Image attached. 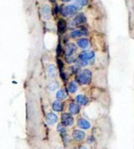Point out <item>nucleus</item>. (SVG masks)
<instances>
[{"label":"nucleus","mask_w":134,"mask_h":149,"mask_svg":"<svg viewBox=\"0 0 134 149\" xmlns=\"http://www.w3.org/2000/svg\"><path fill=\"white\" fill-rule=\"evenodd\" d=\"M48 1H49L50 3H53V4L56 3V0H48Z\"/></svg>","instance_id":"32"},{"label":"nucleus","mask_w":134,"mask_h":149,"mask_svg":"<svg viewBox=\"0 0 134 149\" xmlns=\"http://www.w3.org/2000/svg\"><path fill=\"white\" fill-rule=\"evenodd\" d=\"M51 108L54 112H57V113H61V112L63 111L64 109V104L63 102L61 101H54L52 102V105H51Z\"/></svg>","instance_id":"18"},{"label":"nucleus","mask_w":134,"mask_h":149,"mask_svg":"<svg viewBox=\"0 0 134 149\" xmlns=\"http://www.w3.org/2000/svg\"><path fill=\"white\" fill-rule=\"evenodd\" d=\"M61 123L65 126L66 128L68 127H72L75 123V118H74L73 115H71L68 112H65V113H62L61 116Z\"/></svg>","instance_id":"3"},{"label":"nucleus","mask_w":134,"mask_h":149,"mask_svg":"<svg viewBox=\"0 0 134 149\" xmlns=\"http://www.w3.org/2000/svg\"><path fill=\"white\" fill-rule=\"evenodd\" d=\"M45 120H46V122H47L48 125L52 126V125H55L58 122L59 118H58L57 114H55L54 112H49V113H48L47 115H46Z\"/></svg>","instance_id":"11"},{"label":"nucleus","mask_w":134,"mask_h":149,"mask_svg":"<svg viewBox=\"0 0 134 149\" xmlns=\"http://www.w3.org/2000/svg\"><path fill=\"white\" fill-rule=\"evenodd\" d=\"M75 102L80 106H86L89 104L90 100H89V98H87V96L85 94H78L75 97Z\"/></svg>","instance_id":"14"},{"label":"nucleus","mask_w":134,"mask_h":149,"mask_svg":"<svg viewBox=\"0 0 134 149\" xmlns=\"http://www.w3.org/2000/svg\"><path fill=\"white\" fill-rule=\"evenodd\" d=\"M87 22V17L84 13H77L72 20V26H83Z\"/></svg>","instance_id":"5"},{"label":"nucleus","mask_w":134,"mask_h":149,"mask_svg":"<svg viewBox=\"0 0 134 149\" xmlns=\"http://www.w3.org/2000/svg\"><path fill=\"white\" fill-rule=\"evenodd\" d=\"M40 13L44 20L46 21L49 20V19L51 18V13H52L51 7L48 4H43L42 6L40 7Z\"/></svg>","instance_id":"6"},{"label":"nucleus","mask_w":134,"mask_h":149,"mask_svg":"<svg viewBox=\"0 0 134 149\" xmlns=\"http://www.w3.org/2000/svg\"><path fill=\"white\" fill-rule=\"evenodd\" d=\"M60 77H61V79L63 82H67L68 81V78H69V74L66 71H61L60 72Z\"/></svg>","instance_id":"25"},{"label":"nucleus","mask_w":134,"mask_h":149,"mask_svg":"<svg viewBox=\"0 0 134 149\" xmlns=\"http://www.w3.org/2000/svg\"><path fill=\"white\" fill-rule=\"evenodd\" d=\"M69 71H70V74H77L81 71V67L78 66L76 64H74L72 66L69 67Z\"/></svg>","instance_id":"22"},{"label":"nucleus","mask_w":134,"mask_h":149,"mask_svg":"<svg viewBox=\"0 0 134 149\" xmlns=\"http://www.w3.org/2000/svg\"><path fill=\"white\" fill-rule=\"evenodd\" d=\"M64 59H65V62L67 63H69V64H72V63L75 64L76 61V57L75 55H74V56H70V57H64Z\"/></svg>","instance_id":"26"},{"label":"nucleus","mask_w":134,"mask_h":149,"mask_svg":"<svg viewBox=\"0 0 134 149\" xmlns=\"http://www.w3.org/2000/svg\"><path fill=\"white\" fill-rule=\"evenodd\" d=\"M68 97V92L66 88H60L56 92V99L57 101H64Z\"/></svg>","instance_id":"19"},{"label":"nucleus","mask_w":134,"mask_h":149,"mask_svg":"<svg viewBox=\"0 0 134 149\" xmlns=\"http://www.w3.org/2000/svg\"><path fill=\"white\" fill-rule=\"evenodd\" d=\"M69 35H70V37H72V38H79V37H81L83 36H87V35H89V31H87L86 28L81 27L80 29L72 30Z\"/></svg>","instance_id":"9"},{"label":"nucleus","mask_w":134,"mask_h":149,"mask_svg":"<svg viewBox=\"0 0 134 149\" xmlns=\"http://www.w3.org/2000/svg\"><path fill=\"white\" fill-rule=\"evenodd\" d=\"M94 142H95V137H94V135H90V136L87 138V143H89V144H92Z\"/></svg>","instance_id":"29"},{"label":"nucleus","mask_w":134,"mask_h":149,"mask_svg":"<svg viewBox=\"0 0 134 149\" xmlns=\"http://www.w3.org/2000/svg\"><path fill=\"white\" fill-rule=\"evenodd\" d=\"M57 66H58V69L60 70V72L63 71V69H64V62L62 59H60V58L57 59Z\"/></svg>","instance_id":"27"},{"label":"nucleus","mask_w":134,"mask_h":149,"mask_svg":"<svg viewBox=\"0 0 134 149\" xmlns=\"http://www.w3.org/2000/svg\"><path fill=\"white\" fill-rule=\"evenodd\" d=\"M78 149H89V148H87V146H85V144H82V146H80L79 147H78Z\"/></svg>","instance_id":"30"},{"label":"nucleus","mask_w":134,"mask_h":149,"mask_svg":"<svg viewBox=\"0 0 134 149\" xmlns=\"http://www.w3.org/2000/svg\"><path fill=\"white\" fill-rule=\"evenodd\" d=\"M77 90H78V84L75 80L68 82L67 87H66V91L68 93H70V94H75V93L77 91Z\"/></svg>","instance_id":"17"},{"label":"nucleus","mask_w":134,"mask_h":149,"mask_svg":"<svg viewBox=\"0 0 134 149\" xmlns=\"http://www.w3.org/2000/svg\"><path fill=\"white\" fill-rule=\"evenodd\" d=\"M56 53H57V56L58 57H60L62 54V47L61 44H59L57 46V49H56Z\"/></svg>","instance_id":"28"},{"label":"nucleus","mask_w":134,"mask_h":149,"mask_svg":"<svg viewBox=\"0 0 134 149\" xmlns=\"http://www.w3.org/2000/svg\"><path fill=\"white\" fill-rule=\"evenodd\" d=\"M76 125H77L78 129L83 130H90L91 128V123L90 122L89 120H87L86 118H79L77 120Z\"/></svg>","instance_id":"13"},{"label":"nucleus","mask_w":134,"mask_h":149,"mask_svg":"<svg viewBox=\"0 0 134 149\" xmlns=\"http://www.w3.org/2000/svg\"><path fill=\"white\" fill-rule=\"evenodd\" d=\"M61 137H62V143L64 144V146H68L69 144L72 143V141H73L72 136H70V135H69L68 133L62 134Z\"/></svg>","instance_id":"20"},{"label":"nucleus","mask_w":134,"mask_h":149,"mask_svg":"<svg viewBox=\"0 0 134 149\" xmlns=\"http://www.w3.org/2000/svg\"><path fill=\"white\" fill-rule=\"evenodd\" d=\"M76 46L82 49H87L90 47V40L87 37H81L76 41Z\"/></svg>","instance_id":"16"},{"label":"nucleus","mask_w":134,"mask_h":149,"mask_svg":"<svg viewBox=\"0 0 134 149\" xmlns=\"http://www.w3.org/2000/svg\"><path fill=\"white\" fill-rule=\"evenodd\" d=\"M72 139L76 143H81L86 139V133L85 132H83V130L76 129L72 132Z\"/></svg>","instance_id":"7"},{"label":"nucleus","mask_w":134,"mask_h":149,"mask_svg":"<svg viewBox=\"0 0 134 149\" xmlns=\"http://www.w3.org/2000/svg\"><path fill=\"white\" fill-rule=\"evenodd\" d=\"M75 81L80 86L89 85L92 81V72L90 69H84L76 74Z\"/></svg>","instance_id":"1"},{"label":"nucleus","mask_w":134,"mask_h":149,"mask_svg":"<svg viewBox=\"0 0 134 149\" xmlns=\"http://www.w3.org/2000/svg\"><path fill=\"white\" fill-rule=\"evenodd\" d=\"M77 50V46L75 43H68L65 45V48H64L63 53H64V57H70V56H74L75 53Z\"/></svg>","instance_id":"8"},{"label":"nucleus","mask_w":134,"mask_h":149,"mask_svg":"<svg viewBox=\"0 0 134 149\" xmlns=\"http://www.w3.org/2000/svg\"><path fill=\"white\" fill-rule=\"evenodd\" d=\"M46 72H47V76L49 78H55L57 76V67L55 66V64L49 63L47 65L46 68Z\"/></svg>","instance_id":"12"},{"label":"nucleus","mask_w":134,"mask_h":149,"mask_svg":"<svg viewBox=\"0 0 134 149\" xmlns=\"http://www.w3.org/2000/svg\"><path fill=\"white\" fill-rule=\"evenodd\" d=\"M78 8L76 5H67L65 7H60L59 13H61L62 17H69V16H75L77 14Z\"/></svg>","instance_id":"2"},{"label":"nucleus","mask_w":134,"mask_h":149,"mask_svg":"<svg viewBox=\"0 0 134 149\" xmlns=\"http://www.w3.org/2000/svg\"><path fill=\"white\" fill-rule=\"evenodd\" d=\"M62 2H63V3H68V2H71L72 0H61Z\"/></svg>","instance_id":"31"},{"label":"nucleus","mask_w":134,"mask_h":149,"mask_svg":"<svg viewBox=\"0 0 134 149\" xmlns=\"http://www.w3.org/2000/svg\"><path fill=\"white\" fill-rule=\"evenodd\" d=\"M57 132L60 133V134H64V133H67V128L65 126H63L62 123H60L57 125Z\"/></svg>","instance_id":"24"},{"label":"nucleus","mask_w":134,"mask_h":149,"mask_svg":"<svg viewBox=\"0 0 134 149\" xmlns=\"http://www.w3.org/2000/svg\"><path fill=\"white\" fill-rule=\"evenodd\" d=\"M94 58H95V53L92 50H83L77 56V59L87 61V62L90 63V64L93 63Z\"/></svg>","instance_id":"4"},{"label":"nucleus","mask_w":134,"mask_h":149,"mask_svg":"<svg viewBox=\"0 0 134 149\" xmlns=\"http://www.w3.org/2000/svg\"><path fill=\"white\" fill-rule=\"evenodd\" d=\"M87 4H89V0H76V2L74 5H76V8H78V10H79L83 7L87 6Z\"/></svg>","instance_id":"21"},{"label":"nucleus","mask_w":134,"mask_h":149,"mask_svg":"<svg viewBox=\"0 0 134 149\" xmlns=\"http://www.w3.org/2000/svg\"><path fill=\"white\" fill-rule=\"evenodd\" d=\"M67 27H68V25H67L66 21L64 20V19H60L57 22V30L59 32V34L63 35L64 33L66 32Z\"/></svg>","instance_id":"15"},{"label":"nucleus","mask_w":134,"mask_h":149,"mask_svg":"<svg viewBox=\"0 0 134 149\" xmlns=\"http://www.w3.org/2000/svg\"><path fill=\"white\" fill-rule=\"evenodd\" d=\"M81 111V106L76 104L75 101L70 102L68 104V113H70L71 115L75 116V115H78Z\"/></svg>","instance_id":"10"},{"label":"nucleus","mask_w":134,"mask_h":149,"mask_svg":"<svg viewBox=\"0 0 134 149\" xmlns=\"http://www.w3.org/2000/svg\"><path fill=\"white\" fill-rule=\"evenodd\" d=\"M59 88V83L57 81H51V82H49V85H48V88L50 91H56L57 88Z\"/></svg>","instance_id":"23"}]
</instances>
